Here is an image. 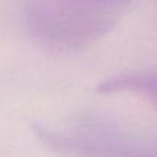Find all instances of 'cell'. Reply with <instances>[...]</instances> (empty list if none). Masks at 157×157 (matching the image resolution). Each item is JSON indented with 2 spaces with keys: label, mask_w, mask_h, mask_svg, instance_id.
<instances>
[{
  "label": "cell",
  "mask_w": 157,
  "mask_h": 157,
  "mask_svg": "<svg viewBox=\"0 0 157 157\" xmlns=\"http://www.w3.org/2000/svg\"><path fill=\"white\" fill-rule=\"evenodd\" d=\"M26 28L38 40L66 49H82L116 25L114 5L87 0H31Z\"/></svg>",
  "instance_id": "obj_1"
},
{
  "label": "cell",
  "mask_w": 157,
  "mask_h": 157,
  "mask_svg": "<svg viewBox=\"0 0 157 157\" xmlns=\"http://www.w3.org/2000/svg\"><path fill=\"white\" fill-rule=\"evenodd\" d=\"M34 133L49 150L66 157H157V144L101 119H82L63 128L34 125Z\"/></svg>",
  "instance_id": "obj_2"
},
{
  "label": "cell",
  "mask_w": 157,
  "mask_h": 157,
  "mask_svg": "<svg viewBox=\"0 0 157 157\" xmlns=\"http://www.w3.org/2000/svg\"><path fill=\"white\" fill-rule=\"evenodd\" d=\"M101 95L136 93L157 107V72H131L107 78L96 86Z\"/></svg>",
  "instance_id": "obj_3"
},
{
  "label": "cell",
  "mask_w": 157,
  "mask_h": 157,
  "mask_svg": "<svg viewBox=\"0 0 157 157\" xmlns=\"http://www.w3.org/2000/svg\"><path fill=\"white\" fill-rule=\"evenodd\" d=\"M87 2H96V3H107V5H116V3H124L127 0H87Z\"/></svg>",
  "instance_id": "obj_4"
}]
</instances>
